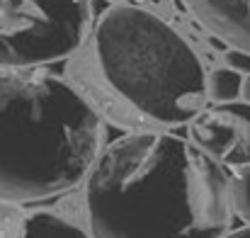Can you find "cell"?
Instances as JSON below:
<instances>
[{
  "label": "cell",
  "instance_id": "1",
  "mask_svg": "<svg viewBox=\"0 0 250 238\" xmlns=\"http://www.w3.org/2000/svg\"><path fill=\"white\" fill-rule=\"evenodd\" d=\"M92 238H221L231 226V180L180 136L141 131L112 141L85 187Z\"/></svg>",
  "mask_w": 250,
  "mask_h": 238
},
{
  "label": "cell",
  "instance_id": "2",
  "mask_svg": "<svg viewBox=\"0 0 250 238\" xmlns=\"http://www.w3.org/2000/svg\"><path fill=\"white\" fill-rule=\"evenodd\" d=\"M97 112L61 78L0 66V199L39 202L76 187L100 156Z\"/></svg>",
  "mask_w": 250,
  "mask_h": 238
},
{
  "label": "cell",
  "instance_id": "3",
  "mask_svg": "<svg viewBox=\"0 0 250 238\" xmlns=\"http://www.w3.org/2000/svg\"><path fill=\"white\" fill-rule=\"evenodd\" d=\"M95 59L117 95L161 124L192 122L209 97L197 54L148 10L109 7L95 27Z\"/></svg>",
  "mask_w": 250,
  "mask_h": 238
},
{
  "label": "cell",
  "instance_id": "4",
  "mask_svg": "<svg viewBox=\"0 0 250 238\" xmlns=\"http://www.w3.org/2000/svg\"><path fill=\"white\" fill-rule=\"evenodd\" d=\"M87 27V0H0V66L59 61L83 44Z\"/></svg>",
  "mask_w": 250,
  "mask_h": 238
},
{
  "label": "cell",
  "instance_id": "5",
  "mask_svg": "<svg viewBox=\"0 0 250 238\" xmlns=\"http://www.w3.org/2000/svg\"><path fill=\"white\" fill-rule=\"evenodd\" d=\"M189 139L226 168L250 163V102H219L189 122Z\"/></svg>",
  "mask_w": 250,
  "mask_h": 238
},
{
  "label": "cell",
  "instance_id": "6",
  "mask_svg": "<svg viewBox=\"0 0 250 238\" xmlns=\"http://www.w3.org/2000/svg\"><path fill=\"white\" fill-rule=\"evenodd\" d=\"M187 5L224 42L250 51V0H187Z\"/></svg>",
  "mask_w": 250,
  "mask_h": 238
},
{
  "label": "cell",
  "instance_id": "7",
  "mask_svg": "<svg viewBox=\"0 0 250 238\" xmlns=\"http://www.w3.org/2000/svg\"><path fill=\"white\" fill-rule=\"evenodd\" d=\"M24 238H92V234H85L81 226L66 221L63 216L49 212H32L27 216Z\"/></svg>",
  "mask_w": 250,
  "mask_h": 238
},
{
  "label": "cell",
  "instance_id": "8",
  "mask_svg": "<svg viewBox=\"0 0 250 238\" xmlns=\"http://www.w3.org/2000/svg\"><path fill=\"white\" fill-rule=\"evenodd\" d=\"M207 92H209V100H214L216 105L238 100L243 92V73H238L229 66L211 71L207 78Z\"/></svg>",
  "mask_w": 250,
  "mask_h": 238
},
{
  "label": "cell",
  "instance_id": "9",
  "mask_svg": "<svg viewBox=\"0 0 250 238\" xmlns=\"http://www.w3.org/2000/svg\"><path fill=\"white\" fill-rule=\"evenodd\" d=\"M27 216L20 202L0 199V238H24Z\"/></svg>",
  "mask_w": 250,
  "mask_h": 238
},
{
  "label": "cell",
  "instance_id": "10",
  "mask_svg": "<svg viewBox=\"0 0 250 238\" xmlns=\"http://www.w3.org/2000/svg\"><path fill=\"white\" fill-rule=\"evenodd\" d=\"M231 202H233V212L246 224H250V163L236 168L231 177Z\"/></svg>",
  "mask_w": 250,
  "mask_h": 238
},
{
  "label": "cell",
  "instance_id": "11",
  "mask_svg": "<svg viewBox=\"0 0 250 238\" xmlns=\"http://www.w3.org/2000/svg\"><path fill=\"white\" fill-rule=\"evenodd\" d=\"M224 61L229 68L243 73V76H250V51L246 49H238V46H231L226 54H224Z\"/></svg>",
  "mask_w": 250,
  "mask_h": 238
},
{
  "label": "cell",
  "instance_id": "12",
  "mask_svg": "<svg viewBox=\"0 0 250 238\" xmlns=\"http://www.w3.org/2000/svg\"><path fill=\"white\" fill-rule=\"evenodd\" d=\"M221 238H250V224L246 229H238V231H231V234H224Z\"/></svg>",
  "mask_w": 250,
  "mask_h": 238
},
{
  "label": "cell",
  "instance_id": "13",
  "mask_svg": "<svg viewBox=\"0 0 250 238\" xmlns=\"http://www.w3.org/2000/svg\"><path fill=\"white\" fill-rule=\"evenodd\" d=\"M241 97H243L246 102H250V76L243 78V92H241Z\"/></svg>",
  "mask_w": 250,
  "mask_h": 238
}]
</instances>
